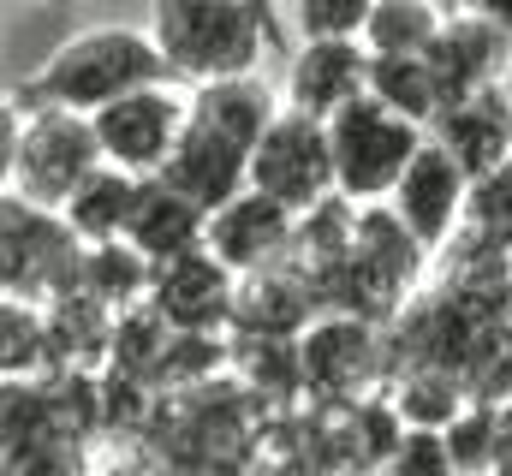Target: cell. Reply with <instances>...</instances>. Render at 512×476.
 <instances>
[{"instance_id":"cell-29","label":"cell","mask_w":512,"mask_h":476,"mask_svg":"<svg viewBox=\"0 0 512 476\" xmlns=\"http://www.w3.org/2000/svg\"><path fill=\"white\" fill-rule=\"evenodd\" d=\"M495 476H512V399L501 405V423H495Z\"/></svg>"},{"instance_id":"cell-24","label":"cell","mask_w":512,"mask_h":476,"mask_svg":"<svg viewBox=\"0 0 512 476\" xmlns=\"http://www.w3.org/2000/svg\"><path fill=\"white\" fill-rule=\"evenodd\" d=\"M495 423H501V405H489V399H471L441 435H447V453H453V465L459 476H495Z\"/></svg>"},{"instance_id":"cell-31","label":"cell","mask_w":512,"mask_h":476,"mask_svg":"<svg viewBox=\"0 0 512 476\" xmlns=\"http://www.w3.org/2000/svg\"><path fill=\"white\" fill-rule=\"evenodd\" d=\"M114 476H120V471H114Z\"/></svg>"},{"instance_id":"cell-23","label":"cell","mask_w":512,"mask_h":476,"mask_svg":"<svg viewBox=\"0 0 512 476\" xmlns=\"http://www.w3.org/2000/svg\"><path fill=\"white\" fill-rule=\"evenodd\" d=\"M42 369H60L48 310H36L30 298H6V381H36Z\"/></svg>"},{"instance_id":"cell-16","label":"cell","mask_w":512,"mask_h":476,"mask_svg":"<svg viewBox=\"0 0 512 476\" xmlns=\"http://www.w3.org/2000/svg\"><path fill=\"white\" fill-rule=\"evenodd\" d=\"M203 238H209V215L191 197H179L167 179H143L137 209H131V221H126L131 250H143L161 268V262H179V256L203 250Z\"/></svg>"},{"instance_id":"cell-12","label":"cell","mask_w":512,"mask_h":476,"mask_svg":"<svg viewBox=\"0 0 512 476\" xmlns=\"http://www.w3.org/2000/svg\"><path fill=\"white\" fill-rule=\"evenodd\" d=\"M292 238H298V215L292 209H280L262 191H239L227 209L209 215L203 250H215L239 280H251V274H268L274 268V256L292 250Z\"/></svg>"},{"instance_id":"cell-13","label":"cell","mask_w":512,"mask_h":476,"mask_svg":"<svg viewBox=\"0 0 512 476\" xmlns=\"http://www.w3.org/2000/svg\"><path fill=\"white\" fill-rule=\"evenodd\" d=\"M370 96V48L364 42H304L286 66V108L334 119Z\"/></svg>"},{"instance_id":"cell-15","label":"cell","mask_w":512,"mask_h":476,"mask_svg":"<svg viewBox=\"0 0 512 476\" xmlns=\"http://www.w3.org/2000/svg\"><path fill=\"white\" fill-rule=\"evenodd\" d=\"M429 137L471 173V179H489L512 161V102L507 90H477L453 108H441V119L429 125Z\"/></svg>"},{"instance_id":"cell-26","label":"cell","mask_w":512,"mask_h":476,"mask_svg":"<svg viewBox=\"0 0 512 476\" xmlns=\"http://www.w3.org/2000/svg\"><path fill=\"white\" fill-rule=\"evenodd\" d=\"M376 0H298V30L304 42H364Z\"/></svg>"},{"instance_id":"cell-21","label":"cell","mask_w":512,"mask_h":476,"mask_svg":"<svg viewBox=\"0 0 512 476\" xmlns=\"http://www.w3.org/2000/svg\"><path fill=\"white\" fill-rule=\"evenodd\" d=\"M471 405V387L453 369H393V411L405 429H447Z\"/></svg>"},{"instance_id":"cell-7","label":"cell","mask_w":512,"mask_h":476,"mask_svg":"<svg viewBox=\"0 0 512 476\" xmlns=\"http://www.w3.org/2000/svg\"><path fill=\"white\" fill-rule=\"evenodd\" d=\"M185 125H191V90H179V84L137 90V96H126V102H114V108L96 114L102 161L131 173V179H155L167 167V155L179 149Z\"/></svg>"},{"instance_id":"cell-9","label":"cell","mask_w":512,"mask_h":476,"mask_svg":"<svg viewBox=\"0 0 512 476\" xmlns=\"http://www.w3.org/2000/svg\"><path fill=\"white\" fill-rule=\"evenodd\" d=\"M382 363L387 346L364 316H328L322 310V322H310L298 334V369H304V387H316V393H334V399L358 405L364 381H376Z\"/></svg>"},{"instance_id":"cell-14","label":"cell","mask_w":512,"mask_h":476,"mask_svg":"<svg viewBox=\"0 0 512 476\" xmlns=\"http://www.w3.org/2000/svg\"><path fill=\"white\" fill-rule=\"evenodd\" d=\"M507 48L512 42L495 24H483V18H471V12H453V18L441 24L435 48L423 54L429 72H435V84H441V108H453V102H465V96H477V90H495L501 72H507Z\"/></svg>"},{"instance_id":"cell-19","label":"cell","mask_w":512,"mask_h":476,"mask_svg":"<svg viewBox=\"0 0 512 476\" xmlns=\"http://www.w3.org/2000/svg\"><path fill=\"white\" fill-rule=\"evenodd\" d=\"M84 292L96 304H108L114 316L126 310H143L149 292H155V262L143 250H131L126 238L114 244H84Z\"/></svg>"},{"instance_id":"cell-17","label":"cell","mask_w":512,"mask_h":476,"mask_svg":"<svg viewBox=\"0 0 512 476\" xmlns=\"http://www.w3.org/2000/svg\"><path fill=\"white\" fill-rule=\"evenodd\" d=\"M280 108H286V96H274L256 72L191 90V114L203 119V125H215V131H227L233 143H245L251 155H256V143H262V131L280 119Z\"/></svg>"},{"instance_id":"cell-6","label":"cell","mask_w":512,"mask_h":476,"mask_svg":"<svg viewBox=\"0 0 512 476\" xmlns=\"http://www.w3.org/2000/svg\"><path fill=\"white\" fill-rule=\"evenodd\" d=\"M251 191L274 197V203L292 209V215H310V209H322L328 197H340L328 119L280 108V119L262 131V143H256V155H251Z\"/></svg>"},{"instance_id":"cell-30","label":"cell","mask_w":512,"mask_h":476,"mask_svg":"<svg viewBox=\"0 0 512 476\" xmlns=\"http://www.w3.org/2000/svg\"><path fill=\"white\" fill-rule=\"evenodd\" d=\"M251 6L262 12V24H268V36H274V48H280L286 36H280V12H274V0H251Z\"/></svg>"},{"instance_id":"cell-8","label":"cell","mask_w":512,"mask_h":476,"mask_svg":"<svg viewBox=\"0 0 512 476\" xmlns=\"http://www.w3.org/2000/svg\"><path fill=\"white\" fill-rule=\"evenodd\" d=\"M149 310H155L173 334H215V328H233V316H239V274H233L215 250H191V256L155 268Z\"/></svg>"},{"instance_id":"cell-20","label":"cell","mask_w":512,"mask_h":476,"mask_svg":"<svg viewBox=\"0 0 512 476\" xmlns=\"http://www.w3.org/2000/svg\"><path fill=\"white\" fill-rule=\"evenodd\" d=\"M441 12L435 0H376L370 24H364V48L376 60H423L441 36Z\"/></svg>"},{"instance_id":"cell-3","label":"cell","mask_w":512,"mask_h":476,"mask_svg":"<svg viewBox=\"0 0 512 476\" xmlns=\"http://www.w3.org/2000/svg\"><path fill=\"white\" fill-rule=\"evenodd\" d=\"M102 167V137L90 114L66 108H12L6 102V191L42 209H66V197Z\"/></svg>"},{"instance_id":"cell-27","label":"cell","mask_w":512,"mask_h":476,"mask_svg":"<svg viewBox=\"0 0 512 476\" xmlns=\"http://www.w3.org/2000/svg\"><path fill=\"white\" fill-rule=\"evenodd\" d=\"M382 476H459V465H453L441 429H405V441Z\"/></svg>"},{"instance_id":"cell-22","label":"cell","mask_w":512,"mask_h":476,"mask_svg":"<svg viewBox=\"0 0 512 476\" xmlns=\"http://www.w3.org/2000/svg\"><path fill=\"white\" fill-rule=\"evenodd\" d=\"M370 96L387 114L411 119V125H435L441 119V84L429 72V60H376L370 54Z\"/></svg>"},{"instance_id":"cell-11","label":"cell","mask_w":512,"mask_h":476,"mask_svg":"<svg viewBox=\"0 0 512 476\" xmlns=\"http://www.w3.org/2000/svg\"><path fill=\"white\" fill-rule=\"evenodd\" d=\"M155 179H167V185H173L179 197H191L203 215H215V209H227L239 191H251V149L191 114L179 149L167 155V167H161Z\"/></svg>"},{"instance_id":"cell-2","label":"cell","mask_w":512,"mask_h":476,"mask_svg":"<svg viewBox=\"0 0 512 476\" xmlns=\"http://www.w3.org/2000/svg\"><path fill=\"white\" fill-rule=\"evenodd\" d=\"M149 36L161 42L179 84H221L245 78L274 48L262 12L251 0H149Z\"/></svg>"},{"instance_id":"cell-4","label":"cell","mask_w":512,"mask_h":476,"mask_svg":"<svg viewBox=\"0 0 512 476\" xmlns=\"http://www.w3.org/2000/svg\"><path fill=\"white\" fill-rule=\"evenodd\" d=\"M328 137H334V173H340V197L370 209V203H393L405 167L417 161V149L429 143L423 125L387 114L376 96H358L352 108L328 119Z\"/></svg>"},{"instance_id":"cell-10","label":"cell","mask_w":512,"mask_h":476,"mask_svg":"<svg viewBox=\"0 0 512 476\" xmlns=\"http://www.w3.org/2000/svg\"><path fill=\"white\" fill-rule=\"evenodd\" d=\"M471 173L429 137L423 149H417V161L405 167V179H399V191H393V215L417 233L423 250H435V244H447L453 227H465V209H471Z\"/></svg>"},{"instance_id":"cell-25","label":"cell","mask_w":512,"mask_h":476,"mask_svg":"<svg viewBox=\"0 0 512 476\" xmlns=\"http://www.w3.org/2000/svg\"><path fill=\"white\" fill-rule=\"evenodd\" d=\"M465 238L495 244V250H507V256H512V161L501 167V173H489V179H477V185H471Z\"/></svg>"},{"instance_id":"cell-5","label":"cell","mask_w":512,"mask_h":476,"mask_svg":"<svg viewBox=\"0 0 512 476\" xmlns=\"http://www.w3.org/2000/svg\"><path fill=\"white\" fill-rule=\"evenodd\" d=\"M0 280H6V298H72L84 292V244L66 227L60 209H42L30 197H12L0 203Z\"/></svg>"},{"instance_id":"cell-18","label":"cell","mask_w":512,"mask_h":476,"mask_svg":"<svg viewBox=\"0 0 512 476\" xmlns=\"http://www.w3.org/2000/svg\"><path fill=\"white\" fill-rule=\"evenodd\" d=\"M137 191H143V179H131L120 167H96L72 197H66V227L78 233V244H114V238H126V221L131 209H137Z\"/></svg>"},{"instance_id":"cell-1","label":"cell","mask_w":512,"mask_h":476,"mask_svg":"<svg viewBox=\"0 0 512 476\" xmlns=\"http://www.w3.org/2000/svg\"><path fill=\"white\" fill-rule=\"evenodd\" d=\"M155 84H179L161 42L149 30H131V24H90L66 42L48 48V60L36 72H24L12 84V108H66V114H102L114 102H126L137 90H155Z\"/></svg>"},{"instance_id":"cell-28","label":"cell","mask_w":512,"mask_h":476,"mask_svg":"<svg viewBox=\"0 0 512 476\" xmlns=\"http://www.w3.org/2000/svg\"><path fill=\"white\" fill-rule=\"evenodd\" d=\"M459 12H471V18H483V24H495V30L512 42V0H459Z\"/></svg>"}]
</instances>
